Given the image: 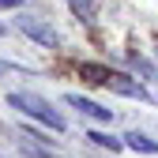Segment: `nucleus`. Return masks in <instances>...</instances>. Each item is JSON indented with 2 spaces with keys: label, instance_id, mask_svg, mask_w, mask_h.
I'll return each mask as SVG.
<instances>
[{
  "label": "nucleus",
  "instance_id": "10",
  "mask_svg": "<svg viewBox=\"0 0 158 158\" xmlns=\"http://www.w3.org/2000/svg\"><path fill=\"white\" fill-rule=\"evenodd\" d=\"M0 34H8V27H4V23H0Z\"/></svg>",
  "mask_w": 158,
  "mask_h": 158
},
{
  "label": "nucleus",
  "instance_id": "5",
  "mask_svg": "<svg viewBox=\"0 0 158 158\" xmlns=\"http://www.w3.org/2000/svg\"><path fill=\"white\" fill-rule=\"evenodd\" d=\"M124 147L139 151V154H158V139H151L147 132H124Z\"/></svg>",
  "mask_w": 158,
  "mask_h": 158
},
{
  "label": "nucleus",
  "instance_id": "2",
  "mask_svg": "<svg viewBox=\"0 0 158 158\" xmlns=\"http://www.w3.org/2000/svg\"><path fill=\"white\" fill-rule=\"evenodd\" d=\"M83 75H98L94 83H102V87H109V90H121V94H128V98H147V90H143L139 83H128V75H121V72H109V68L83 64Z\"/></svg>",
  "mask_w": 158,
  "mask_h": 158
},
{
  "label": "nucleus",
  "instance_id": "4",
  "mask_svg": "<svg viewBox=\"0 0 158 158\" xmlns=\"http://www.w3.org/2000/svg\"><path fill=\"white\" fill-rule=\"evenodd\" d=\"M64 102H68L72 109H79L83 117H90V121H102V124H109V121H113V109H106V106L90 102V98H83V94H68Z\"/></svg>",
  "mask_w": 158,
  "mask_h": 158
},
{
  "label": "nucleus",
  "instance_id": "7",
  "mask_svg": "<svg viewBox=\"0 0 158 158\" xmlns=\"http://www.w3.org/2000/svg\"><path fill=\"white\" fill-rule=\"evenodd\" d=\"M68 4L79 11V19H87V23H90V19H94V11H98V8H94V0H68Z\"/></svg>",
  "mask_w": 158,
  "mask_h": 158
},
{
  "label": "nucleus",
  "instance_id": "6",
  "mask_svg": "<svg viewBox=\"0 0 158 158\" xmlns=\"http://www.w3.org/2000/svg\"><path fill=\"white\" fill-rule=\"evenodd\" d=\"M87 139L98 143V147H106V151H121L124 147V135H109V132H90Z\"/></svg>",
  "mask_w": 158,
  "mask_h": 158
},
{
  "label": "nucleus",
  "instance_id": "8",
  "mask_svg": "<svg viewBox=\"0 0 158 158\" xmlns=\"http://www.w3.org/2000/svg\"><path fill=\"white\" fill-rule=\"evenodd\" d=\"M27 154H30V158H56V154L45 151V147H27Z\"/></svg>",
  "mask_w": 158,
  "mask_h": 158
},
{
  "label": "nucleus",
  "instance_id": "3",
  "mask_svg": "<svg viewBox=\"0 0 158 158\" xmlns=\"http://www.w3.org/2000/svg\"><path fill=\"white\" fill-rule=\"evenodd\" d=\"M15 27H19V34H27L30 42H38V45H56V42H60L56 30L49 23H42L38 15H15Z\"/></svg>",
  "mask_w": 158,
  "mask_h": 158
},
{
  "label": "nucleus",
  "instance_id": "9",
  "mask_svg": "<svg viewBox=\"0 0 158 158\" xmlns=\"http://www.w3.org/2000/svg\"><path fill=\"white\" fill-rule=\"evenodd\" d=\"M11 4H23V0H0V8H11Z\"/></svg>",
  "mask_w": 158,
  "mask_h": 158
},
{
  "label": "nucleus",
  "instance_id": "1",
  "mask_svg": "<svg viewBox=\"0 0 158 158\" xmlns=\"http://www.w3.org/2000/svg\"><path fill=\"white\" fill-rule=\"evenodd\" d=\"M8 106H11V109H19L23 117H30V121L45 124V128H49V132H56V135H60V132H68V121H64V117L56 113L49 102H45L42 94H30V90H11V94H8Z\"/></svg>",
  "mask_w": 158,
  "mask_h": 158
}]
</instances>
